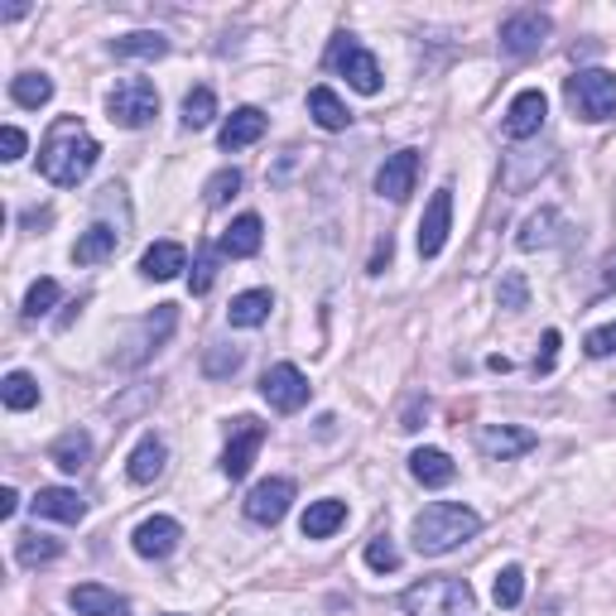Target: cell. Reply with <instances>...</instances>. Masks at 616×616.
<instances>
[{
    "mask_svg": "<svg viewBox=\"0 0 616 616\" xmlns=\"http://www.w3.org/2000/svg\"><path fill=\"white\" fill-rule=\"evenodd\" d=\"M97 160H102V144L92 140V130L77 116H59L39 144V174L59 188H77L97 169Z\"/></svg>",
    "mask_w": 616,
    "mask_h": 616,
    "instance_id": "6da1fadb",
    "label": "cell"
},
{
    "mask_svg": "<svg viewBox=\"0 0 616 616\" xmlns=\"http://www.w3.org/2000/svg\"><path fill=\"white\" fill-rule=\"evenodd\" d=\"M477 530H481V515L473 506H463V501H433V506H424L414 515L410 540L419 554L439 558V554H453L457 544H467Z\"/></svg>",
    "mask_w": 616,
    "mask_h": 616,
    "instance_id": "7a4b0ae2",
    "label": "cell"
},
{
    "mask_svg": "<svg viewBox=\"0 0 616 616\" xmlns=\"http://www.w3.org/2000/svg\"><path fill=\"white\" fill-rule=\"evenodd\" d=\"M400 612L405 616H477V598H473V582L439 574V578H424L414 588L400 592Z\"/></svg>",
    "mask_w": 616,
    "mask_h": 616,
    "instance_id": "3957f363",
    "label": "cell"
},
{
    "mask_svg": "<svg viewBox=\"0 0 616 616\" xmlns=\"http://www.w3.org/2000/svg\"><path fill=\"white\" fill-rule=\"evenodd\" d=\"M568 106H574V116L578 121H612L616 116V73L607 68H582L568 77Z\"/></svg>",
    "mask_w": 616,
    "mask_h": 616,
    "instance_id": "277c9868",
    "label": "cell"
},
{
    "mask_svg": "<svg viewBox=\"0 0 616 616\" xmlns=\"http://www.w3.org/2000/svg\"><path fill=\"white\" fill-rule=\"evenodd\" d=\"M328 68L347 77V87H356L362 97H376L380 92V63L372 59V49H366L356 35H338L328 43Z\"/></svg>",
    "mask_w": 616,
    "mask_h": 616,
    "instance_id": "5b68a950",
    "label": "cell"
},
{
    "mask_svg": "<svg viewBox=\"0 0 616 616\" xmlns=\"http://www.w3.org/2000/svg\"><path fill=\"white\" fill-rule=\"evenodd\" d=\"M106 116L116 121V126H126V130L150 126V121L160 116V92H154V83H144V77H126V83H116V92L106 97Z\"/></svg>",
    "mask_w": 616,
    "mask_h": 616,
    "instance_id": "8992f818",
    "label": "cell"
},
{
    "mask_svg": "<svg viewBox=\"0 0 616 616\" xmlns=\"http://www.w3.org/2000/svg\"><path fill=\"white\" fill-rule=\"evenodd\" d=\"M261 400L271 405L275 414H299L309 405V376L299 372L294 362H279L261 376Z\"/></svg>",
    "mask_w": 616,
    "mask_h": 616,
    "instance_id": "52a82bcc",
    "label": "cell"
},
{
    "mask_svg": "<svg viewBox=\"0 0 616 616\" xmlns=\"http://www.w3.org/2000/svg\"><path fill=\"white\" fill-rule=\"evenodd\" d=\"M299 487L289 477H265L251 487V496H246V520L255 525H279L289 515V506H294Z\"/></svg>",
    "mask_w": 616,
    "mask_h": 616,
    "instance_id": "ba28073f",
    "label": "cell"
},
{
    "mask_svg": "<svg viewBox=\"0 0 616 616\" xmlns=\"http://www.w3.org/2000/svg\"><path fill=\"white\" fill-rule=\"evenodd\" d=\"M549 29L554 25H549L544 10H515L506 25H501V49H506L511 59H530V53L544 49Z\"/></svg>",
    "mask_w": 616,
    "mask_h": 616,
    "instance_id": "9c48e42d",
    "label": "cell"
},
{
    "mask_svg": "<svg viewBox=\"0 0 616 616\" xmlns=\"http://www.w3.org/2000/svg\"><path fill=\"white\" fill-rule=\"evenodd\" d=\"M448 231H453V188L443 184L439 193L429 198V208H424V217H419V255H424V261H433V255H443Z\"/></svg>",
    "mask_w": 616,
    "mask_h": 616,
    "instance_id": "30bf717a",
    "label": "cell"
},
{
    "mask_svg": "<svg viewBox=\"0 0 616 616\" xmlns=\"http://www.w3.org/2000/svg\"><path fill=\"white\" fill-rule=\"evenodd\" d=\"M261 443H265V424H255L251 414H241L237 429H231L227 453H222V473H227L231 481H241L246 473H251V463H255V453H261Z\"/></svg>",
    "mask_w": 616,
    "mask_h": 616,
    "instance_id": "8fae6325",
    "label": "cell"
},
{
    "mask_svg": "<svg viewBox=\"0 0 616 616\" xmlns=\"http://www.w3.org/2000/svg\"><path fill=\"white\" fill-rule=\"evenodd\" d=\"M535 448V433L520 429V424H481L477 429V453L491 457V463H506V457H520Z\"/></svg>",
    "mask_w": 616,
    "mask_h": 616,
    "instance_id": "7c38bea8",
    "label": "cell"
},
{
    "mask_svg": "<svg viewBox=\"0 0 616 616\" xmlns=\"http://www.w3.org/2000/svg\"><path fill=\"white\" fill-rule=\"evenodd\" d=\"M414 178H419V150H395L376 174V193L390 203H405L414 193Z\"/></svg>",
    "mask_w": 616,
    "mask_h": 616,
    "instance_id": "4fadbf2b",
    "label": "cell"
},
{
    "mask_svg": "<svg viewBox=\"0 0 616 616\" xmlns=\"http://www.w3.org/2000/svg\"><path fill=\"white\" fill-rule=\"evenodd\" d=\"M174 328H178V309H174V304H160V309L150 313V318L140 323L136 342H130V352L121 356V362H126V366H140L144 356H154L164 342H169V332H174Z\"/></svg>",
    "mask_w": 616,
    "mask_h": 616,
    "instance_id": "5bb4252c",
    "label": "cell"
},
{
    "mask_svg": "<svg viewBox=\"0 0 616 616\" xmlns=\"http://www.w3.org/2000/svg\"><path fill=\"white\" fill-rule=\"evenodd\" d=\"M544 116H549V97L540 92V87H525V92H515V102L506 106V136L511 140L540 136Z\"/></svg>",
    "mask_w": 616,
    "mask_h": 616,
    "instance_id": "9a60e30c",
    "label": "cell"
},
{
    "mask_svg": "<svg viewBox=\"0 0 616 616\" xmlns=\"http://www.w3.org/2000/svg\"><path fill=\"white\" fill-rule=\"evenodd\" d=\"M178 540H184V525L169 520V515H150V520L136 525V535H130V544H136L140 558H169Z\"/></svg>",
    "mask_w": 616,
    "mask_h": 616,
    "instance_id": "2e32d148",
    "label": "cell"
},
{
    "mask_svg": "<svg viewBox=\"0 0 616 616\" xmlns=\"http://www.w3.org/2000/svg\"><path fill=\"white\" fill-rule=\"evenodd\" d=\"M68 602H73L77 616H126L130 612V602L116 598V592L102 588V582H77L68 592Z\"/></svg>",
    "mask_w": 616,
    "mask_h": 616,
    "instance_id": "e0dca14e",
    "label": "cell"
},
{
    "mask_svg": "<svg viewBox=\"0 0 616 616\" xmlns=\"http://www.w3.org/2000/svg\"><path fill=\"white\" fill-rule=\"evenodd\" d=\"M29 506H35V515H43V520H63V525H77L87 515V501L68 487H39V496L29 501Z\"/></svg>",
    "mask_w": 616,
    "mask_h": 616,
    "instance_id": "ac0fdd59",
    "label": "cell"
},
{
    "mask_svg": "<svg viewBox=\"0 0 616 616\" xmlns=\"http://www.w3.org/2000/svg\"><path fill=\"white\" fill-rule=\"evenodd\" d=\"M261 241H265V222L255 217V212H246V217H237L227 231H222L217 251H222V255H231V261H246V255L261 251Z\"/></svg>",
    "mask_w": 616,
    "mask_h": 616,
    "instance_id": "d6986e66",
    "label": "cell"
},
{
    "mask_svg": "<svg viewBox=\"0 0 616 616\" xmlns=\"http://www.w3.org/2000/svg\"><path fill=\"white\" fill-rule=\"evenodd\" d=\"M342 525H347V501L323 496V501H309L299 530H304V540H328V535H338Z\"/></svg>",
    "mask_w": 616,
    "mask_h": 616,
    "instance_id": "ffe728a7",
    "label": "cell"
},
{
    "mask_svg": "<svg viewBox=\"0 0 616 616\" xmlns=\"http://www.w3.org/2000/svg\"><path fill=\"white\" fill-rule=\"evenodd\" d=\"M265 126H271V121H265L261 106H241L227 116V126H222L217 140H222V150H246V144H255L265 136Z\"/></svg>",
    "mask_w": 616,
    "mask_h": 616,
    "instance_id": "44dd1931",
    "label": "cell"
},
{
    "mask_svg": "<svg viewBox=\"0 0 616 616\" xmlns=\"http://www.w3.org/2000/svg\"><path fill=\"white\" fill-rule=\"evenodd\" d=\"M164 439H154V433H144V439L130 448V457H126V477L136 481V487H150L154 477L164 473Z\"/></svg>",
    "mask_w": 616,
    "mask_h": 616,
    "instance_id": "7402d4cb",
    "label": "cell"
},
{
    "mask_svg": "<svg viewBox=\"0 0 616 616\" xmlns=\"http://www.w3.org/2000/svg\"><path fill=\"white\" fill-rule=\"evenodd\" d=\"M410 473L419 487H448V481L457 477V467H453V457L443 453V448H414L410 453Z\"/></svg>",
    "mask_w": 616,
    "mask_h": 616,
    "instance_id": "603a6c76",
    "label": "cell"
},
{
    "mask_svg": "<svg viewBox=\"0 0 616 616\" xmlns=\"http://www.w3.org/2000/svg\"><path fill=\"white\" fill-rule=\"evenodd\" d=\"M178 271H188V246H178V241H154L150 251L140 255L144 279H174Z\"/></svg>",
    "mask_w": 616,
    "mask_h": 616,
    "instance_id": "cb8c5ba5",
    "label": "cell"
},
{
    "mask_svg": "<svg viewBox=\"0 0 616 616\" xmlns=\"http://www.w3.org/2000/svg\"><path fill=\"white\" fill-rule=\"evenodd\" d=\"M116 227H106V222H97V227H87L83 237H77V246H73V261L77 265H102V261H111L116 255Z\"/></svg>",
    "mask_w": 616,
    "mask_h": 616,
    "instance_id": "d4e9b609",
    "label": "cell"
},
{
    "mask_svg": "<svg viewBox=\"0 0 616 616\" xmlns=\"http://www.w3.org/2000/svg\"><path fill=\"white\" fill-rule=\"evenodd\" d=\"M271 309H275L271 289H246V294L231 299L227 323H231V328H261V323L271 318Z\"/></svg>",
    "mask_w": 616,
    "mask_h": 616,
    "instance_id": "484cf974",
    "label": "cell"
},
{
    "mask_svg": "<svg viewBox=\"0 0 616 616\" xmlns=\"http://www.w3.org/2000/svg\"><path fill=\"white\" fill-rule=\"evenodd\" d=\"M309 116L318 121L323 130H347L352 126V111H347V102L332 92V87H313L309 92Z\"/></svg>",
    "mask_w": 616,
    "mask_h": 616,
    "instance_id": "4316f807",
    "label": "cell"
},
{
    "mask_svg": "<svg viewBox=\"0 0 616 616\" xmlns=\"http://www.w3.org/2000/svg\"><path fill=\"white\" fill-rule=\"evenodd\" d=\"M59 554H63V540H53V535H39V530L15 535V564L43 568V564H53Z\"/></svg>",
    "mask_w": 616,
    "mask_h": 616,
    "instance_id": "83f0119b",
    "label": "cell"
},
{
    "mask_svg": "<svg viewBox=\"0 0 616 616\" xmlns=\"http://www.w3.org/2000/svg\"><path fill=\"white\" fill-rule=\"evenodd\" d=\"M554 241H558V212L554 208L530 212V217H525V227H520V237H515L520 251H544V246H554Z\"/></svg>",
    "mask_w": 616,
    "mask_h": 616,
    "instance_id": "f1b7e54d",
    "label": "cell"
},
{
    "mask_svg": "<svg viewBox=\"0 0 616 616\" xmlns=\"http://www.w3.org/2000/svg\"><path fill=\"white\" fill-rule=\"evenodd\" d=\"M53 467H63V473H83L87 457H92V439H87V429H68L59 443L49 448Z\"/></svg>",
    "mask_w": 616,
    "mask_h": 616,
    "instance_id": "f546056e",
    "label": "cell"
},
{
    "mask_svg": "<svg viewBox=\"0 0 616 616\" xmlns=\"http://www.w3.org/2000/svg\"><path fill=\"white\" fill-rule=\"evenodd\" d=\"M111 53H116V59H164V53H169V39L154 35V29H136V35L111 39Z\"/></svg>",
    "mask_w": 616,
    "mask_h": 616,
    "instance_id": "4dcf8cb0",
    "label": "cell"
},
{
    "mask_svg": "<svg viewBox=\"0 0 616 616\" xmlns=\"http://www.w3.org/2000/svg\"><path fill=\"white\" fill-rule=\"evenodd\" d=\"M10 102L25 106V111L49 106V102H53V83H49L43 73H20V77H10Z\"/></svg>",
    "mask_w": 616,
    "mask_h": 616,
    "instance_id": "1f68e13d",
    "label": "cell"
},
{
    "mask_svg": "<svg viewBox=\"0 0 616 616\" xmlns=\"http://www.w3.org/2000/svg\"><path fill=\"white\" fill-rule=\"evenodd\" d=\"M0 400H5V410H15V414L35 410L39 405V380L29 372H10L5 386H0Z\"/></svg>",
    "mask_w": 616,
    "mask_h": 616,
    "instance_id": "d6a6232c",
    "label": "cell"
},
{
    "mask_svg": "<svg viewBox=\"0 0 616 616\" xmlns=\"http://www.w3.org/2000/svg\"><path fill=\"white\" fill-rule=\"evenodd\" d=\"M241 362H246L241 347L212 342L208 352H203V376H208V380H227V376H237V372H241Z\"/></svg>",
    "mask_w": 616,
    "mask_h": 616,
    "instance_id": "836d02e7",
    "label": "cell"
},
{
    "mask_svg": "<svg viewBox=\"0 0 616 616\" xmlns=\"http://www.w3.org/2000/svg\"><path fill=\"white\" fill-rule=\"evenodd\" d=\"M212 116H217V97H212V87H193V92L184 97V126L203 130V126H212Z\"/></svg>",
    "mask_w": 616,
    "mask_h": 616,
    "instance_id": "e575fe53",
    "label": "cell"
},
{
    "mask_svg": "<svg viewBox=\"0 0 616 616\" xmlns=\"http://www.w3.org/2000/svg\"><path fill=\"white\" fill-rule=\"evenodd\" d=\"M491 598H496V607H520V598H525V568L520 564H506L496 574V588H491Z\"/></svg>",
    "mask_w": 616,
    "mask_h": 616,
    "instance_id": "d590c367",
    "label": "cell"
},
{
    "mask_svg": "<svg viewBox=\"0 0 616 616\" xmlns=\"http://www.w3.org/2000/svg\"><path fill=\"white\" fill-rule=\"evenodd\" d=\"M496 299H501V309H506V313L530 309V285H525V275H520V271H506V275H501Z\"/></svg>",
    "mask_w": 616,
    "mask_h": 616,
    "instance_id": "8d00e7d4",
    "label": "cell"
},
{
    "mask_svg": "<svg viewBox=\"0 0 616 616\" xmlns=\"http://www.w3.org/2000/svg\"><path fill=\"white\" fill-rule=\"evenodd\" d=\"M366 568H372V574H395L400 568V549L390 535H376V540L366 544Z\"/></svg>",
    "mask_w": 616,
    "mask_h": 616,
    "instance_id": "74e56055",
    "label": "cell"
},
{
    "mask_svg": "<svg viewBox=\"0 0 616 616\" xmlns=\"http://www.w3.org/2000/svg\"><path fill=\"white\" fill-rule=\"evenodd\" d=\"M208 208H222V203H231V198L241 193V169H217L208 178Z\"/></svg>",
    "mask_w": 616,
    "mask_h": 616,
    "instance_id": "f35d334b",
    "label": "cell"
},
{
    "mask_svg": "<svg viewBox=\"0 0 616 616\" xmlns=\"http://www.w3.org/2000/svg\"><path fill=\"white\" fill-rule=\"evenodd\" d=\"M53 304H59V279H35L25 294V318H43Z\"/></svg>",
    "mask_w": 616,
    "mask_h": 616,
    "instance_id": "ab89813d",
    "label": "cell"
},
{
    "mask_svg": "<svg viewBox=\"0 0 616 616\" xmlns=\"http://www.w3.org/2000/svg\"><path fill=\"white\" fill-rule=\"evenodd\" d=\"M217 261H222L217 246H203V251H198V265H193V275H188V289H193V294H208L212 289V279H217Z\"/></svg>",
    "mask_w": 616,
    "mask_h": 616,
    "instance_id": "60d3db41",
    "label": "cell"
},
{
    "mask_svg": "<svg viewBox=\"0 0 616 616\" xmlns=\"http://www.w3.org/2000/svg\"><path fill=\"white\" fill-rule=\"evenodd\" d=\"M582 352L598 356V362H602V356H612L616 352V323H607V328H592L588 338H582Z\"/></svg>",
    "mask_w": 616,
    "mask_h": 616,
    "instance_id": "b9f144b4",
    "label": "cell"
},
{
    "mask_svg": "<svg viewBox=\"0 0 616 616\" xmlns=\"http://www.w3.org/2000/svg\"><path fill=\"white\" fill-rule=\"evenodd\" d=\"M554 356H558V332L549 328V332H544L540 356H535V376H549V372H554Z\"/></svg>",
    "mask_w": 616,
    "mask_h": 616,
    "instance_id": "7bdbcfd3",
    "label": "cell"
},
{
    "mask_svg": "<svg viewBox=\"0 0 616 616\" xmlns=\"http://www.w3.org/2000/svg\"><path fill=\"white\" fill-rule=\"evenodd\" d=\"M25 130H20V126H5V154H0V160H5V164H15L20 160V154H25Z\"/></svg>",
    "mask_w": 616,
    "mask_h": 616,
    "instance_id": "ee69618b",
    "label": "cell"
},
{
    "mask_svg": "<svg viewBox=\"0 0 616 616\" xmlns=\"http://www.w3.org/2000/svg\"><path fill=\"white\" fill-rule=\"evenodd\" d=\"M15 511H20V491H15V487H5V491H0V520H10Z\"/></svg>",
    "mask_w": 616,
    "mask_h": 616,
    "instance_id": "f6af8a7d",
    "label": "cell"
},
{
    "mask_svg": "<svg viewBox=\"0 0 616 616\" xmlns=\"http://www.w3.org/2000/svg\"><path fill=\"white\" fill-rule=\"evenodd\" d=\"M390 251H395V246H390V237H386V241L376 246V255H372V275H380L390 265Z\"/></svg>",
    "mask_w": 616,
    "mask_h": 616,
    "instance_id": "bcb514c9",
    "label": "cell"
},
{
    "mask_svg": "<svg viewBox=\"0 0 616 616\" xmlns=\"http://www.w3.org/2000/svg\"><path fill=\"white\" fill-rule=\"evenodd\" d=\"M612 285H616V255L607 261V285H602V289H612Z\"/></svg>",
    "mask_w": 616,
    "mask_h": 616,
    "instance_id": "7dc6e473",
    "label": "cell"
},
{
    "mask_svg": "<svg viewBox=\"0 0 616 616\" xmlns=\"http://www.w3.org/2000/svg\"><path fill=\"white\" fill-rule=\"evenodd\" d=\"M164 616H178V612H164Z\"/></svg>",
    "mask_w": 616,
    "mask_h": 616,
    "instance_id": "c3c4849f",
    "label": "cell"
}]
</instances>
